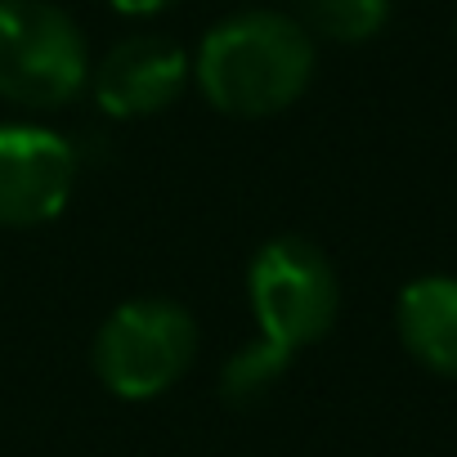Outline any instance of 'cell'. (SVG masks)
Instances as JSON below:
<instances>
[{
    "label": "cell",
    "instance_id": "obj_1",
    "mask_svg": "<svg viewBox=\"0 0 457 457\" xmlns=\"http://www.w3.org/2000/svg\"><path fill=\"white\" fill-rule=\"evenodd\" d=\"M193 54V90L234 121H265L305 99L319 72V41L274 5H247L211 23Z\"/></svg>",
    "mask_w": 457,
    "mask_h": 457
},
{
    "label": "cell",
    "instance_id": "obj_5",
    "mask_svg": "<svg viewBox=\"0 0 457 457\" xmlns=\"http://www.w3.org/2000/svg\"><path fill=\"white\" fill-rule=\"evenodd\" d=\"M81 170L77 144L46 121H0V228H41L63 215Z\"/></svg>",
    "mask_w": 457,
    "mask_h": 457
},
{
    "label": "cell",
    "instance_id": "obj_2",
    "mask_svg": "<svg viewBox=\"0 0 457 457\" xmlns=\"http://www.w3.org/2000/svg\"><path fill=\"white\" fill-rule=\"evenodd\" d=\"M90 41L59 0H0V104L59 112L90 86Z\"/></svg>",
    "mask_w": 457,
    "mask_h": 457
},
{
    "label": "cell",
    "instance_id": "obj_7",
    "mask_svg": "<svg viewBox=\"0 0 457 457\" xmlns=\"http://www.w3.org/2000/svg\"><path fill=\"white\" fill-rule=\"evenodd\" d=\"M395 328L403 350L421 368L439 377H457V278L453 274L412 278L395 301Z\"/></svg>",
    "mask_w": 457,
    "mask_h": 457
},
{
    "label": "cell",
    "instance_id": "obj_6",
    "mask_svg": "<svg viewBox=\"0 0 457 457\" xmlns=\"http://www.w3.org/2000/svg\"><path fill=\"white\" fill-rule=\"evenodd\" d=\"M193 86V54L166 32H126L95 63L86 95L108 121H139L175 108Z\"/></svg>",
    "mask_w": 457,
    "mask_h": 457
},
{
    "label": "cell",
    "instance_id": "obj_10",
    "mask_svg": "<svg viewBox=\"0 0 457 457\" xmlns=\"http://www.w3.org/2000/svg\"><path fill=\"white\" fill-rule=\"evenodd\" d=\"M108 5H112L117 14H126V19H157V14H166L170 5H179V0H108Z\"/></svg>",
    "mask_w": 457,
    "mask_h": 457
},
{
    "label": "cell",
    "instance_id": "obj_8",
    "mask_svg": "<svg viewBox=\"0 0 457 457\" xmlns=\"http://www.w3.org/2000/svg\"><path fill=\"white\" fill-rule=\"evenodd\" d=\"M305 32L332 46H368L390 23V0H301Z\"/></svg>",
    "mask_w": 457,
    "mask_h": 457
},
{
    "label": "cell",
    "instance_id": "obj_4",
    "mask_svg": "<svg viewBox=\"0 0 457 457\" xmlns=\"http://www.w3.org/2000/svg\"><path fill=\"white\" fill-rule=\"evenodd\" d=\"M247 305L265 341L296 354L323 341L341 314V278L314 238L278 234L247 265Z\"/></svg>",
    "mask_w": 457,
    "mask_h": 457
},
{
    "label": "cell",
    "instance_id": "obj_3",
    "mask_svg": "<svg viewBox=\"0 0 457 457\" xmlns=\"http://www.w3.org/2000/svg\"><path fill=\"white\" fill-rule=\"evenodd\" d=\"M202 345L197 319L170 296H130L95 332L90 363L108 395L144 403L166 395L193 368Z\"/></svg>",
    "mask_w": 457,
    "mask_h": 457
},
{
    "label": "cell",
    "instance_id": "obj_9",
    "mask_svg": "<svg viewBox=\"0 0 457 457\" xmlns=\"http://www.w3.org/2000/svg\"><path fill=\"white\" fill-rule=\"evenodd\" d=\"M292 359H296V354L278 350V345L265 341V337L238 345L234 354L220 363V395H224V403H234V408L261 403V399L287 377Z\"/></svg>",
    "mask_w": 457,
    "mask_h": 457
}]
</instances>
